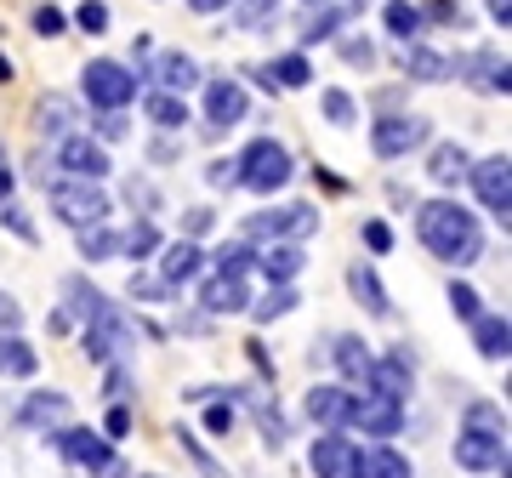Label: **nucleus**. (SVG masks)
<instances>
[{
  "label": "nucleus",
  "instance_id": "nucleus-25",
  "mask_svg": "<svg viewBox=\"0 0 512 478\" xmlns=\"http://www.w3.org/2000/svg\"><path fill=\"white\" fill-rule=\"evenodd\" d=\"M330 359H336V370H342L353 387H365V376H370V348L359 342V336H336V342H330Z\"/></svg>",
  "mask_w": 512,
  "mask_h": 478
},
{
  "label": "nucleus",
  "instance_id": "nucleus-32",
  "mask_svg": "<svg viewBox=\"0 0 512 478\" xmlns=\"http://www.w3.org/2000/svg\"><path fill=\"white\" fill-rule=\"evenodd\" d=\"M74 234H80V257H86V262H109V257H120V234H114L109 222L74 228Z\"/></svg>",
  "mask_w": 512,
  "mask_h": 478
},
{
  "label": "nucleus",
  "instance_id": "nucleus-21",
  "mask_svg": "<svg viewBox=\"0 0 512 478\" xmlns=\"http://www.w3.org/2000/svg\"><path fill=\"white\" fill-rule=\"evenodd\" d=\"M154 80H160V92H194V86H200V63H194V57L188 52H165L160 63H154Z\"/></svg>",
  "mask_w": 512,
  "mask_h": 478
},
{
  "label": "nucleus",
  "instance_id": "nucleus-50",
  "mask_svg": "<svg viewBox=\"0 0 512 478\" xmlns=\"http://www.w3.org/2000/svg\"><path fill=\"white\" fill-rule=\"evenodd\" d=\"M165 291H171L165 279H143V274H131V296H137V302H160Z\"/></svg>",
  "mask_w": 512,
  "mask_h": 478
},
{
  "label": "nucleus",
  "instance_id": "nucleus-43",
  "mask_svg": "<svg viewBox=\"0 0 512 478\" xmlns=\"http://www.w3.org/2000/svg\"><path fill=\"white\" fill-rule=\"evenodd\" d=\"M325 120H330V126H353V120H359L353 97L348 92H325Z\"/></svg>",
  "mask_w": 512,
  "mask_h": 478
},
{
  "label": "nucleus",
  "instance_id": "nucleus-13",
  "mask_svg": "<svg viewBox=\"0 0 512 478\" xmlns=\"http://www.w3.org/2000/svg\"><path fill=\"white\" fill-rule=\"evenodd\" d=\"M399 69L421 86H444V80H456V63L439 57L433 46H421V40H399Z\"/></svg>",
  "mask_w": 512,
  "mask_h": 478
},
{
  "label": "nucleus",
  "instance_id": "nucleus-46",
  "mask_svg": "<svg viewBox=\"0 0 512 478\" xmlns=\"http://www.w3.org/2000/svg\"><path fill=\"white\" fill-rule=\"evenodd\" d=\"M126 137V120H120V109H103L97 114V143H120Z\"/></svg>",
  "mask_w": 512,
  "mask_h": 478
},
{
  "label": "nucleus",
  "instance_id": "nucleus-4",
  "mask_svg": "<svg viewBox=\"0 0 512 478\" xmlns=\"http://www.w3.org/2000/svg\"><path fill=\"white\" fill-rule=\"evenodd\" d=\"M52 211L69 228H92V222H109V194L97 183H74V177H57L52 183Z\"/></svg>",
  "mask_w": 512,
  "mask_h": 478
},
{
  "label": "nucleus",
  "instance_id": "nucleus-28",
  "mask_svg": "<svg viewBox=\"0 0 512 478\" xmlns=\"http://www.w3.org/2000/svg\"><path fill=\"white\" fill-rule=\"evenodd\" d=\"M467 74H473L478 92H501L507 97V86H512V69H507V57L501 52H478L473 63H467Z\"/></svg>",
  "mask_w": 512,
  "mask_h": 478
},
{
  "label": "nucleus",
  "instance_id": "nucleus-17",
  "mask_svg": "<svg viewBox=\"0 0 512 478\" xmlns=\"http://www.w3.org/2000/svg\"><path fill=\"white\" fill-rule=\"evenodd\" d=\"M205 268V251L194 245V239H177V245H165L160 251V279L177 291V285H188V279H200Z\"/></svg>",
  "mask_w": 512,
  "mask_h": 478
},
{
  "label": "nucleus",
  "instance_id": "nucleus-23",
  "mask_svg": "<svg viewBox=\"0 0 512 478\" xmlns=\"http://www.w3.org/2000/svg\"><path fill=\"white\" fill-rule=\"evenodd\" d=\"M18 422L23 427H63L69 422V399L63 393H29L18 405Z\"/></svg>",
  "mask_w": 512,
  "mask_h": 478
},
{
  "label": "nucleus",
  "instance_id": "nucleus-52",
  "mask_svg": "<svg viewBox=\"0 0 512 478\" xmlns=\"http://www.w3.org/2000/svg\"><path fill=\"white\" fill-rule=\"evenodd\" d=\"M103 433H109V439H126V433H131V410L114 405L109 416H103Z\"/></svg>",
  "mask_w": 512,
  "mask_h": 478
},
{
  "label": "nucleus",
  "instance_id": "nucleus-3",
  "mask_svg": "<svg viewBox=\"0 0 512 478\" xmlns=\"http://www.w3.org/2000/svg\"><path fill=\"white\" fill-rule=\"evenodd\" d=\"M80 92H86L92 109H126L131 97H137V74H131L126 63H114V57H97V63H86V74H80Z\"/></svg>",
  "mask_w": 512,
  "mask_h": 478
},
{
  "label": "nucleus",
  "instance_id": "nucleus-5",
  "mask_svg": "<svg viewBox=\"0 0 512 478\" xmlns=\"http://www.w3.org/2000/svg\"><path fill=\"white\" fill-rule=\"evenodd\" d=\"M456 467L467 473H512L507 461V433H484V427H461L456 433Z\"/></svg>",
  "mask_w": 512,
  "mask_h": 478
},
{
  "label": "nucleus",
  "instance_id": "nucleus-7",
  "mask_svg": "<svg viewBox=\"0 0 512 478\" xmlns=\"http://www.w3.org/2000/svg\"><path fill=\"white\" fill-rule=\"evenodd\" d=\"M57 166H63V177H74V183H103V177H109V148L97 143V137H86V131H69V137L57 143Z\"/></svg>",
  "mask_w": 512,
  "mask_h": 478
},
{
  "label": "nucleus",
  "instance_id": "nucleus-29",
  "mask_svg": "<svg viewBox=\"0 0 512 478\" xmlns=\"http://www.w3.org/2000/svg\"><path fill=\"white\" fill-rule=\"evenodd\" d=\"M308 80H313V69H308V57L302 52H285V57L268 63V86H274V92H302Z\"/></svg>",
  "mask_w": 512,
  "mask_h": 478
},
{
  "label": "nucleus",
  "instance_id": "nucleus-15",
  "mask_svg": "<svg viewBox=\"0 0 512 478\" xmlns=\"http://www.w3.org/2000/svg\"><path fill=\"white\" fill-rule=\"evenodd\" d=\"M57 450H63L74 467H86V473H97V467L114 456L109 444H103V433H92V427H57Z\"/></svg>",
  "mask_w": 512,
  "mask_h": 478
},
{
  "label": "nucleus",
  "instance_id": "nucleus-8",
  "mask_svg": "<svg viewBox=\"0 0 512 478\" xmlns=\"http://www.w3.org/2000/svg\"><path fill=\"white\" fill-rule=\"evenodd\" d=\"M427 143V120L421 114H382L376 126H370V148H376V160H404L410 148Z\"/></svg>",
  "mask_w": 512,
  "mask_h": 478
},
{
  "label": "nucleus",
  "instance_id": "nucleus-61",
  "mask_svg": "<svg viewBox=\"0 0 512 478\" xmlns=\"http://www.w3.org/2000/svg\"><path fill=\"white\" fill-rule=\"evenodd\" d=\"M296 6H302V12H319V6H330V0H296Z\"/></svg>",
  "mask_w": 512,
  "mask_h": 478
},
{
  "label": "nucleus",
  "instance_id": "nucleus-24",
  "mask_svg": "<svg viewBox=\"0 0 512 478\" xmlns=\"http://www.w3.org/2000/svg\"><path fill=\"white\" fill-rule=\"evenodd\" d=\"M256 262H262L268 285H296V274H302V251H296L291 239H274V245H268Z\"/></svg>",
  "mask_w": 512,
  "mask_h": 478
},
{
  "label": "nucleus",
  "instance_id": "nucleus-11",
  "mask_svg": "<svg viewBox=\"0 0 512 478\" xmlns=\"http://www.w3.org/2000/svg\"><path fill=\"white\" fill-rule=\"evenodd\" d=\"M370 393H382V399H410V387H416V359L410 348H393L387 359H370V376H365Z\"/></svg>",
  "mask_w": 512,
  "mask_h": 478
},
{
  "label": "nucleus",
  "instance_id": "nucleus-16",
  "mask_svg": "<svg viewBox=\"0 0 512 478\" xmlns=\"http://www.w3.org/2000/svg\"><path fill=\"white\" fill-rule=\"evenodd\" d=\"M353 478H416V467L393 444H370V450H353Z\"/></svg>",
  "mask_w": 512,
  "mask_h": 478
},
{
  "label": "nucleus",
  "instance_id": "nucleus-1",
  "mask_svg": "<svg viewBox=\"0 0 512 478\" xmlns=\"http://www.w3.org/2000/svg\"><path fill=\"white\" fill-rule=\"evenodd\" d=\"M416 234H421V245H427L439 262H450V268H473V262L484 257V228H478V217L456 200H427L421 205Z\"/></svg>",
  "mask_w": 512,
  "mask_h": 478
},
{
  "label": "nucleus",
  "instance_id": "nucleus-26",
  "mask_svg": "<svg viewBox=\"0 0 512 478\" xmlns=\"http://www.w3.org/2000/svg\"><path fill=\"white\" fill-rule=\"evenodd\" d=\"M35 131L40 137H57V143H63V137H69L74 131V109H69V97H40L35 103Z\"/></svg>",
  "mask_w": 512,
  "mask_h": 478
},
{
  "label": "nucleus",
  "instance_id": "nucleus-59",
  "mask_svg": "<svg viewBox=\"0 0 512 478\" xmlns=\"http://www.w3.org/2000/svg\"><path fill=\"white\" fill-rule=\"evenodd\" d=\"M188 6H194V12H205V18H211V12H222V6H234V0H188Z\"/></svg>",
  "mask_w": 512,
  "mask_h": 478
},
{
  "label": "nucleus",
  "instance_id": "nucleus-53",
  "mask_svg": "<svg viewBox=\"0 0 512 478\" xmlns=\"http://www.w3.org/2000/svg\"><path fill=\"white\" fill-rule=\"evenodd\" d=\"M365 245L370 251H393V228L387 222H365Z\"/></svg>",
  "mask_w": 512,
  "mask_h": 478
},
{
  "label": "nucleus",
  "instance_id": "nucleus-42",
  "mask_svg": "<svg viewBox=\"0 0 512 478\" xmlns=\"http://www.w3.org/2000/svg\"><path fill=\"white\" fill-rule=\"evenodd\" d=\"M29 23H35V35H63V29H69V18H63V12H57L52 0H46V6H35V12H29Z\"/></svg>",
  "mask_w": 512,
  "mask_h": 478
},
{
  "label": "nucleus",
  "instance_id": "nucleus-12",
  "mask_svg": "<svg viewBox=\"0 0 512 478\" xmlns=\"http://www.w3.org/2000/svg\"><path fill=\"white\" fill-rule=\"evenodd\" d=\"M353 450H359V444L342 439V427H325V433L313 439V450H308L313 478H353Z\"/></svg>",
  "mask_w": 512,
  "mask_h": 478
},
{
  "label": "nucleus",
  "instance_id": "nucleus-30",
  "mask_svg": "<svg viewBox=\"0 0 512 478\" xmlns=\"http://www.w3.org/2000/svg\"><path fill=\"white\" fill-rule=\"evenodd\" d=\"M143 109H148V120H154L160 131H183L188 126V103L177 92H148Z\"/></svg>",
  "mask_w": 512,
  "mask_h": 478
},
{
  "label": "nucleus",
  "instance_id": "nucleus-35",
  "mask_svg": "<svg viewBox=\"0 0 512 478\" xmlns=\"http://www.w3.org/2000/svg\"><path fill=\"white\" fill-rule=\"evenodd\" d=\"M154 251H160V228H154V222H131L126 234H120V257H131V262H143V257H154Z\"/></svg>",
  "mask_w": 512,
  "mask_h": 478
},
{
  "label": "nucleus",
  "instance_id": "nucleus-41",
  "mask_svg": "<svg viewBox=\"0 0 512 478\" xmlns=\"http://www.w3.org/2000/svg\"><path fill=\"white\" fill-rule=\"evenodd\" d=\"M467 427H484V433H507V416L495 405H484V399H473L467 405Z\"/></svg>",
  "mask_w": 512,
  "mask_h": 478
},
{
  "label": "nucleus",
  "instance_id": "nucleus-38",
  "mask_svg": "<svg viewBox=\"0 0 512 478\" xmlns=\"http://www.w3.org/2000/svg\"><path fill=\"white\" fill-rule=\"evenodd\" d=\"M211 262H217V274H239V279H245V268L256 262V251L245 245V239H234V245H222V251H217Z\"/></svg>",
  "mask_w": 512,
  "mask_h": 478
},
{
  "label": "nucleus",
  "instance_id": "nucleus-40",
  "mask_svg": "<svg viewBox=\"0 0 512 478\" xmlns=\"http://www.w3.org/2000/svg\"><path fill=\"white\" fill-rule=\"evenodd\" d=\"M450 308H456V319H467V325H473L478 313H484V302H478L473 285H456V279H450Z\"/></svg>",
  "mask_w": 512,
  "mask_h": 478
},
{
  "label": "nucleus",
  "instance_id": "nucleus-54",
  "mask_svg": "<svg viewBox=\"0 0 512 478\" xmlns=\"http://www.w3.org/2000/svg\"><path fill=\"white\" fill-rule=\"evenodd\" d=\"M234 6H239V18L245 23H262L268 12H274V0H234Z\"/></svg>",
  "mask_w": 512,
  "mask_h": 478
},
{
  "label": "nucleus",
  "instance_id": "nucleus-48",
  "mask_svg": "<svg viewBox=\"0 0 512 478\" xmlns=\"http://www.w3.org/2000/svg\"><path fill=\"white\" fill-rule=\"evenodd\" d=\"M0 222H6V228H12V234H18V239H35V222L23 217V211H18V205H12V200H0Z\"/></svg>",
  "mask_w": 512,
  "mask_h": 478
},
{
  "label": "nucleus",
  "instance_id": "nucleus-27",
  "mask_svg": "<svg viewBox=\"0 0 512 478\" xmlns=\"http://www.w3.org/2000/svg\"><path fill=\"white\" fill-rule=\"evenodd\" d=\"M467 166H473V160H467V148L461 143H439L433 148V154H427V177H433V183H461V177H467Z\"/></svg>",
  "mask_w": 512,
  "mask_h": 478
},
{
  "label": "nucleus",
  "instance_id": "nucleus-57",
  "mask_svg": "<svg viewBox=\"0 0 512 478\" xmlns=\"http://www.w3.org/2000/svg\"><path fill=\"white\" fill-rule=\"evenodd\" d=\"M92 478H126V461H120V456H109V461H103V467H97Z\"/></svg>",
  "mask_w": 512,
  "mask_h": 478
},
{
  "label": "nucleus",
  "instance_id": "nucleus-18",
  "mask_svg": "<svg viewBox=\"0 0 512 478\" xmlns=\"http://www.w3.org/2000/svg\"><path fill=\"white\" fill-rule=\"evenodd\" d=\"M200 302H205V313H245L251 308V291H245L239 274H211L200 285Z\"/></svg>",
  "mask_w": 512,
  "mask_h": 478
},
{
  "label": "nucleus",
  "instance_id": "nucleus-45",
  "mask_svg": "<svg viewBox=\"0 0 512 478\" xmlns=\"http://www.w3.org/2000/svg\"><path fill=\"white\" fill-rule=\"evenodd\" d=\"M18 331H23V308H18V296L0 291V336H18Z\"/></svg>",
  "mask_w": 512,
  "mask_h": 478
},
{
  "label": "nucleus",
  "instance_id": "nucleus-36",
  "mask_svg": "<svg viewBox=\"0 0 512 478\" xmlns=\"http://www.w3.org/2000/svg\"><path fill=\"white\" fill-rule=\"evenodd\" d=\"M291 308H296V285H268V296L251 302V319L256 325H274V319H285Z\"/></svg>",
  "mask_w": 512,
  "mask_h": 478
},
{
  "label": "nucleus",
  "instance_id": "nucleus-37",
  "mask_svg": "<svg viewBox=\"0 0 512 478\" xmlns=\"http://www.w3.org/2000/svg\"><path fill=\"white\" fill-rule=\"evenodd\" d=\"M251 410H256V427H262V439L279 450V444H285V416H279V405H268L262 393H251Z\"/></svg>",
  "mask_w": 512,
  "mask_h": 478
},
{
  "label": "nucleus",
  "instance_id": "nucleus-6",
  "mask_svg": "<svg viewBox=\"0 0 512 478\" xmlns=\"http://www.w3.org/2000/svg\"><path fill=\"white\" fill-rule=\"evenodd\" d=\"M319 228V211L313 205H274V211H256L245 217V239H308Z\"/></svg>",
  "mask_w": 512,
  "mask_h": 478
},
{
  "label": "nucleus",
  "instance_id": "nucleus-58",
  "mask_svg": "<svg viewBox=\"0 0 512 478\" xmlns=\"http://www.w3.org/2000/svg\"><path fill=\"white\" fill-rule=\"evenodd\" d=\"M12 183H18V177H12V166H6V154H0V200H12Z\"/></svg>",
  "mask_w": 512,
  "mask_h": 478
},
{
  "label": "nucleus",
  "instance_id": "nucleus-44",
  "mask_svg": "<svg viewBox=\"0 0 512 478\" xmlns=\"http://www.w3.org/2000/svg\"><path fill=\"white\" fill-rule=\"evenodd\" d=\"M421 18H433V23H450V29H461V6L456 0H427V6H421Z\"/></svg>",
  "mask_w": 512,
  "mask_h": 478
},
{
  "label": "nucleus",
  "instance_id": "nucleus-39",
  "mask_svg": "<svg viewBox=\"0 0 512 478\" xmlns=\"http://www.w3.org/2000/svg\"><path fill=\"white\" fill-rule=\"evenodd\" d=\"M74 23H80L86 35H103V29H109V6H103V0H80V6H74Z\"/></svg>",
  "mask_w": 512,
  "mask_h": 478
},
{
  "label": "nucleus",
  "instance_id": "nucleus-51",
  "mask_svg": "<svg viewBox=\"0 0 512 478\" xmlns=\"http://www.w3.org/2000/svg\"><path fill=\"white\" fill-rule=\"evenodd\" d=\"M205 177H211V188H239V160H217Z\"/></svg>",
  "mask_w": 512,
  "mask_h": 478
},
{
  "label": "nucleus",
  "instance_id": "nucleus-22",
  "mask_svg": "<svg viewBox=\"0 0 512 478\" xmlns=\"http://www.w3.org/2000/svg\"><path fill=\"white\" fill-rule=\"evenodd\" d=\"M348 405H353V393H348V387H313V393H308V416H313V422H319V427H348Z\"/></svg>",
  "mask_w": 512,
  "mask_h": 478
},
{
  "label": "nucleus",
  "instance_id": "nucleus-56",
  "mask_svg": "<svg viewBox=\"0 0 512 478\" xmlns=\"http://www.w3.org/2000/svg\"><path fill=\"white\" fill-rule=\"evenodd\" d=\"M490 18L501 23V35H507V23H512V0H490Z\"/></svg>",
  "mask_w": 512,
  "mask_h": 478
},
{
  "label": "nucleus",
  "instance_id": "nucleus-34",
  "mask_svg": "<svg viewBox=\"0 0 512 478\" xmlns=\"http://www.w3.org/2000/svg\"><path fill=\"white\" fill-rule=\"evenodd\" d=\"M35 348L23 336H0V376H35Z\"/></svg>",
  "mask_w": 512,
  "mask_h": 478
},
{
  "label": "nucleus",
  "instance_id": "nucleus-9",
  "mask_svg": "<svg viewBox=\"0 0 512 478\" xmlns=\"http://www.w3.org/2000/svg\"><path fill=\"white\" fill-rule=\"evenodd\" d=\"M467 177H473V188H478V205H484L490 217H501V228H507V217H512V166H507V154L467 166Z\"/></svg>",
  "mask_w": 512,
  "mask_h": 478
},
{
  "label": "nucleus",
  "instance_id": "nucleus-33",
  "mask_svg": "<svg viewBox=\"0 0 512 478\" xmlns=\"http://www.w3.org/2000/svg\"><path fill=\"white\" fill-rule=\"evenodd\" d=\"M342 18H348V6H319V12H308V23H302V46H319V40H336V29H342Z\"/></svg>",
  "mask_w": 512,
  "mask_h": 478
},
{
  "label": "nucleus",
  "instance_id": "nucleus-55",
  "mask_svg": "<svg viewBox=\"0 0 512 478\" xmlns=\"http://www.w3.org/2000/svg\"><path fill=\"white\" fill-rule=\"evenodd\" d=\"M205 228H211V211H188V217H183V234L188 239H200Z\"/></svg>",
  "mask_w": 512,
  "mask_h": 478
},
{
  "label": "nucleus",
  "instance_id": "nucleus-2",
  "mask_svg": "<svg viewBox=\"0 0 512 478\" xmlns=\"http://www.w3.org/2000/svg\"><path fill=\"white\" fill-rule=\"evenodd\" d=\"M296 177L291 166V148L274 143V137H256L245 154H239V188H256V194H274Z\"/></svg>",
  "mask_w": 512,
  "mask_h": 478
},
{
  "label": "nucleus",
  "instance_id": "nucleus-14",
  "mask_svg": "<svg viewBox=\"0 0 512 478\" xmlns=\"http://www.w3.org/2000/svg\"><path fill=\"white\" fill-rule=\"evenodd\" d=\"M245 86L239 80H211L205 86V120H211V131H222V126H239L245 120Z\"/></svg>",
  "mask_w": 512,
  "mask_h": 478
},
{
  "label": "nucleus",
  "instance_id": "nucleus-49",
  "mask_svg": "<svg viewBox=\"0 0 512 478\" xmlns=\"http://www.w3.org/2000/svg\"><path fill=\"white\" fill-rule=\"evenodd\" d=\"M342 57H348L353 69H370V63H376V46H370V40H342Z\"/></svg>",
  "mask_w": 512,
  "mask_h": 478
},
{
  "label": "nucleus",
  "instance_id": "nucleus-20",
  "mask_svg": "<svg viewBox=\"0 0 512 478\" xmlns=\"http://www.w3.org/2000/svg\"><path fill=\"white\" fill-rule=\"evenodd\" d=\"M348 291H353V302H359L365 313H376V319H387V313H393V302H387L382 279H376V268H370V262H353V268H348Z\"/></svg>",
  "mask_w": 512,
  "mask_h": 478
},
{
  "label": "nucleus",
  "instance_id": "nucleus-60",
  "mask_svg": "<svg viewBox=\"0 0 512 478\" xmlns=\"http://www.w3.org/2000/svg\"><path fill=\"white\" fill-rule=\"evenodd\" d=\"M6 80H12V63H6V52H0V86H6Z\"/></svg>",
  "mask_w": 512,
  "mask_h": 478
},
{
  "label": "nucleus",
  "instance_id": "nucleus-31",
  "mask_svg": "<svg viewBox=\"0 0 512 478\" xmlns=\"http://www.w3.org/2000/svg\"><path fill=\"white\" fill-rule=\"evenodd\" d=\"M387 35L393 40H421V29H427V18H421V6H410V0H387Z\"/></svg>",
  "mask_w": 512,
  "mask_h": 478
},
{
  "label": "nucleus",
  "instance_id": "nucleus-19",
  "mask_svg": "<svg viewBox=\"0 0 512 478\" xmlns=\"http://www.w3.org/2000/svg\"><path fill=\"white\" fill-rule=\"evenodd\" d=\"M473 342H478V353L490 359V365H501L512 353V325H507V313H478L473 319Z\"/></svg>",
  "mask_w": 512,
  "mask_h": 478
},
{
  "label": "nucleus",
  "instance_id": "nucleus-47",
  "mask_svg": "<svg viewBox=\"0 0 512 478\" xmlns=\"http://www.w3.org/2000/svg\"><path fill=\"white\" fill-rule=\"evenodd\" d=\"M205 433L228 439V433H234V405H211V410H205Z\"/></svg>",
  "mask_w": 512,
  "mask_h": 478
},
{
  "label": "nucleus",
  "instance_id": "nucleus-10",
  "mask_svg": "<svg viewBox=\"0 0 512 478\" xmlns=\"http://www.w3.org/2000/svg\"><path fill=\"white\" fill-rule=\"evenodd\" d=\"M348 427H359V433H370V439H393V433L404 427V405L365 387V399H353L348 405Z\"/></svg>",
  "mask_w": 512,
  "mask_h": 478
}]
</instances>
